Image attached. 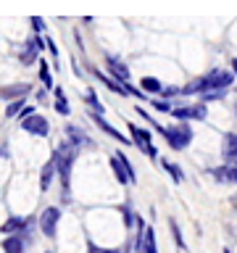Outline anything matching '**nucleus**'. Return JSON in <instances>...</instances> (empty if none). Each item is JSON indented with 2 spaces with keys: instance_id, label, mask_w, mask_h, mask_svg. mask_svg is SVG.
Segmentation results:
<instances>
[{
  "instance_id": "nucleus-1",
  "label": "nucleus",
  "mask_w": 237,
  "mask_h": 253,
  "mask_svg": "<svg viewBox=\"0 0 237 253\" xmlns=\"http://www.w3.org/2000/svg\"><path fill=\"white\" fill-rule=\"evenodd\" d=\"M77 145L71 140H63L53 153V161H55V169H58V177H61V198L63 203L71 201V166L77 161Z\"/></svg>"
},
{
  "instance_id": "nucleus-2",
  "label": "nucleus",
  "mask_w": 237,
  "mask_h": 253,
  "mask_svg": "<svg viewBox=\"0 0 237 253\" xmlns=\"http://www.w3.org/2000/svg\"><path fill=\"white\" fill-rule=\"evenodd\" d=\"M163 140L169 142V148L174 150H185L190 142H193V126H190V122H179V124H171V126H163Z\"/></svg>"
},
{
  "instance_id": "nucleus-3",
  "label": "nucleus",
  "mask_w": 237,
  "mask_h": 253,
  "mask_svg": "<svg viewBox=\"0 0 237 253\" xmlns=\"http://www.w3.org/2000/svg\"><path fill=\"white\" fill-rule=\"evenodd\" d=\"M42 50H47V37L35 35L32 40H27V42H24V47L19 50V61L24 63V66H32V63L40 58V53H42Z\"/></svg>"
},
{
  "instance_id": "nucleus-4",
  "label": "nucleus",
  "mask_w": 237,
  "mask_h": 253,
  "mask_svg": "<svg viewBox=\"0 0 237 253\" xmlns=\"http://www.w3.org/2000/svg\"><path fill=\"white\" fill-rule=\"evenodd\" d=\"M129 134H132V142H134V145H137L145 156L158 158V150H156V145H153V132H148L145 126L129 124Z\"/></svg>"
},
{
  "instance_id": "nucleus-5",
  "label": "nucleus",
  "mask_w": 237,
  "mask_h": 253,
  "mask_svg": "<svg viewBox=\"0 0 237 253\" xmlns=\"http://www.w3.org/2000/svg\"><path fill=\"white\" fill-rule=\"evenodd\" d=\"M21 132H29V134H35V137H47L50 122H47L42 114H32L27 119H21Z\"/></svg>"
},
{
  "instance_id": "nucleus-6",
  "label": "nucleus",
  "mask_w": 237,
  "mask_h": 253,
  "mask_svg": "<svg viewBox=\"0 0 237 253\" xmlns=\"http://www.w3.org/2000/svg\"><path fill=\"white\" fill-rule=\"evenodd\" d=\"M171 116L177 119V122H203V119L208 116V111H205L203 103L200 106H177L171 111Z\"/></svg>"
},
{
  "instance_id": "nucleus-7",
  "label": "nucleus",
  "mask_w": 237,
  "mask_h": 253,
  "mask_svg": "<svg viewBox=\"0 0 237 253\" xmlns=\"http://www.w3.org/2000/svg\"><path fill=\"white\" fill-rule=\"evenodd\" d=\"M61 221V211L55 209V206H47V209H42V213H40V229H42L45 237H55V227H58Z\"/></svg>"
},
{
  "instance_id": "nucleus-8",
  "label": "nucleus",
  "mask_w": 237,
  "mask_h": 253,
  "mask_svg": "<svg viewBox=\"0 0 237 253\" xmlns=\"http://www.w3.org/2000/svg\"><path fill=\"white\" fill-rule=\"evenodd\" d=\"M205 77H208V82H211V90H229L237 79L232 71H227V69H211Z\"/></svg>"
},
{
  "instance_id": "nucleus-9",
  "label": "nucleus",
  "mask_w": 237,
  "mask_h": 253,
  "mask_svg": "<svg viewBox=\"0 0 237 253\" xmlns=\"http://www.w3.org/2000/svg\"><path fill=\"white\" fill-rule=\"evenodd\" d=\"M221 156H224L227 164H237V129L224 134V140H221Z\"/></svg>"
},
{
  "instance_id": "nucleus-10",
  "label": "nucleus",
  "mask_w": 237,
  "mask_h": 253,
  "mask_svg": "<svg viewBox=\"0 0 237 253\" xmlns=\"http://www.w3.org/2000/svg\"><path fill=\"white\" fill-rule=\"evenodd\" d=\"M208 174H211L216 182H229V185H237V164L216 166V169H208Z\"/></svg>"
},
{
  "instance_id": "nucleus-11",
  "label": "nucleus",
  "mask_w": 237,
  "mask_h": 253,
  "mask_svg": "<svg viewBox=\"0 0 237 253\" xmlns=\"http://www.w3.org/2000/svg\"><path fill=\"white\" fill-rule=\"evenodd\" d=\"M106 63L111 66V74H114L116 82H129V69H126V63L121 58H116V55H106Z\"/></svg>"
},
{
  "instance_id": "nucleus-12",
  "label": "nucleus",
  "mask_w": 237,
  "mask_h": 253,
  "mask_svg": "<svg viewBox=\"0 0 237 253\" xmlns=\"http://www.w3.org/2000/svg\"><path fill=\"white\" fill-rule=\"evenodd\" d=\"M90 119H92V122L98 124V126H100V129L106 132V134H111V137H114L116 142H121V145H129V140H126L124 134L116 129V126H111V124L106 122V119H103V114H92V111H90Z\"/></svg>"
},
{
  "instance_id": "nucleus-13",
  "label": "nucleus",
  "mask_w": 237,
  "mask_h": 253,
  "mask_svg": "<svg viewBox=\"0 0 237 253\" xmlns=\"http://www.w3.org/2000/svg\"><path fill=\"white\" fill-rule=\"evenodd\" d=\"M32 87L29 84H8V87H0V100H19V98H27Z\"/></svg>"
},
{
  "instance_id": "nucleus-14",
  "label": "nucleus",
  "mask_w": 237,
  "mask_h": 253,
  "mask_svg": "<svg viewBox=\"0 0 237 253\" xmlns=\"http://www.w3.org/2000/svg\"><path fill=\"white\" fill-rule=\"evenodd\" d=\"M29 224H32V221L27 216H11L3 224V232H8V235H27Z\"/></svg>"
},
{
  "instance_id": "nucleus-15",
  "label": "nucleus",
  "mask_w": 237,
  "mask_h": 253,
  "mask_svg": "<svg viewBox=\"0 0 237 253\" xmlns=\"http://www.w3.org/2000/svg\"><path fill=\"white\" fill-rule=\"evenodd\" d=\"M27 243H29L27 235H8L3 240V251L5 253H24L27 251Z\"/></svg>"
},
{
  "instance_id": "nucleus-16",
  "label": "nucleus",
  "mask_w": 237,
  "mask_h": 253,
  "mask_svg": "<svg viewBox=\"0 0 237 253\" xmlns=\"http://www.w3.org/2000/svg\"><path fill=\"white\" fill-rule=\"evenodd\" d=\"M66 140H71V142H74L77 148H82V145H92V140L87 137V134H84L82 129H79L77 124H71V126H66Z\"/></svg>"
},
{
  "instance_id": "nucleus-17",
  "label": "nucleus",
  "mask_w": 237,
  "mask_h": 253,
  "mask_svg": "<svg viewBox=\"0 0 237 253\" xmlns=\"http://www.w3.org/2000/svg\"><path fill=\"white\" fill-rule=\"evenodd\" d=\"M111 169H114V174H116V179L121 182V185H132V179H129V171H126V166L116 158V153L111 156Z\"/></svg>"
},
{
  "instance_id": "nucleus-18",
  "label": "nucleus",
  "mask_w": 237,
  "mask_h": 253,
  "mask_svg": "<svg viewBox=\"0 0 237 253\" xmlns=\"http://www.w3.org/2000/svg\"><path fill=\"white\" fill-rule=\"evenodd\" d=\"M53 174H58V169H55V161L50 158L45 166H42V171H40V187H42V193L47 187H50V179H53Z\"/></svg>"
},
{
  "instance_id": "nucleus-19",
  "label": "nucleus",
  "mask_w": 237,
  "mask_h": 253,
  "mask_svg": "<svg viewBox=\"0 0 237 253\" xmlns=\"http://www.w3.org/2000/svg\"><path fill=\"white\" fill-rule=\"evenodd\" d=\"M140 87H142V90H145L148 95L163 92V84H161V79H156V77H142V79H140Z\"/></svg>"
},
{
  "instance_id": "nucleus-20",
  "label": "nucleus",
  "mask_w": 237,
  "mask_h": 253,
  "mask_svg": "<svg viewBox=\"0 0 237 253\" xmlns=\"http://www.w3.org/2000/svg\"><path fill=\"white\" fill-rule=\"evenodd\" d=\"M161 166L171 174V179H174V182H185V174H182V166H179V164L169 161V158H161Z\"/></svg>"
},
{
  "instance_id": "nucleus-21",
  "label": "nucleus",
  "mask_w": 237,
  "mask_h": 253,
  "mask_svg": "<svg viewBox=\"0 0 237 253\" xmlns=\"http://www.w3.org/2000/svg\"><path fill=\"white\" fill-rule=\"evenodd\" d=\"M140 253H158V248H156V235H153V229H150V227H145V240H142Z\"/></svg>"
},
{
  "instance_id": "nucleus-22",
  "label": "nucleus",
  "mask_w": 237,
  "mask_h": 253,
  "mask_svg": "<svg viewBox=\"0 0 237 253\" xmlns=\"http://www.w3.org/2000/svg\"><path fill=\"white\" fill-rule=\"evenodd\" d=\"M84 103H87V106H92V114H103V111H106V108L100 106L98 95H95L92 90H84Z\"/></svg>"
},
{
  "instance_id": "nucleus-23",
  "label": "nucleus",
  "mask_w": 237,
  "mask_h": 253,
  "mask_svg": "<svg viewBox=\"0 0 237 253\" xmlns=\"http://www.w3.org/2000/svg\"><path fill=\"white\" fill-rule=\"evenodd\" d=\"M24 108H27V106H24V98H19V100H11V103H8V111H5V116L8 119H13V116H21V111Z\"/></svg>"
},
{
  "instance_id": "nucleus-24",
  "label": "nucleus",
  "mask_w": 237,
  "mask_h": 253,
  "mask_svg": "<svg viewBox=\"0 0 237 253\" xmlns=\"http://www.w3.org/2000/svg\"><path fill=\"white\" fill-rule=\"evenodd\" d=\"M40 79H42V84L47 90H53V77H50V66H47L45 61H40Z\"/></svg>"
},
{
  "instance_id": "nucleus-25",
  "label": "nucleus",
  "mask_w": 237,
  "mask_h": 253,
  "mask_svg": "<svg viewBox=\"0 0 237 253\" xmlns=\"http://www.w3.org/2000/svg\"><path fill=\"white\" fill-rule=\"evenodd\" d=\"M150 106H153L156 111H161V114H171V111H174L171 100H166V98H156V100H150Z\"/></svg>"
},
{
  "instance_id": "nucleus-26",
  "label": "nucleus",
  "mask_w": 237,
  "mask_h": 253,
  "mask_svg": "<svg viewBox=\"0 0 237 253\" xmlns=\"http://www.w3.org/2000/svg\"><path fill=\"white\" fill-rule=\"evenodd\" d=\"M116 158L126 166V171H129V179H132V185H134V182H137V177H134V166H132V161L126 158V153H121V150H116Z\"/></svg>"
},
{
  "instance_id": "nucleus-27",
  "label": "nucleus",
  "mask_w": 237,
  "mask_h": 253,
  "mask_svg": "<svg viewBox=\"0 0 237 253\" xmlns=\"http://www.w3.org/2000/svg\"><path fill=\"white\" fill-rule=\"evenodd\" d=\"M55 111H58L61 116H69V114H71V108H69V100H66V95H61V98H55Z\"/></svg>"
},
{
  "instance_id": "nucleus-28",
  "label": "nucleus",
  "mask_w": 237,
  "mask_h": 253,
  "mask_svg": "<svg viewBox=\"0 0 237 253\" xmlns=\"http://www.w3.org/2000/svg\"><path fill=\"white\" fill-rule=\"evenodd\" d=\"M177 95H182V87H177V84H169V87H163L161 98H166V100H171V98H177Z\"/></svg>"
},
{
  "instance_id": "nucleus-29",
  "label": "nucleus",
  "mask_w": 237,
  "mask_h": 253,
  "mask_svg": "<svg viewBox=\"0 0 237 253\" xmlns=\"http://www.w3.org/2000/svg\"><path fill=\"white\" fill-rule=\"evenodd\" d=\"M121 213H124V224H126V229H129V227L134 224V213H132V209H129V206H124V209H121Z\"/></svg>"
},
{
  "instance_id": "nucleus-30",
  "label": "nucleus",
  "mask_w": 237,
  "mask_h": 253,
  "mask_svg": "<svg viewBox=\"0 0 237 253\" xmlns=\"http://www.w3.org/2000/svg\"><path fill=\"white\" fill-rule=\"evenodd\" d=\"M32 29H35V32H37V35H40V32H42V29H45V21H42V19H40V16H32Z\"/></svg>"
},
{
  "instance_id": "nucleus-31",
  "label": "nucleus",
  "mask_w": 237,
  "mask_h": 253,
  "mask_svg": "<svg viewBox=\"0 0 237 253\" xmlns=\"http://www.w3.org/2000/svg\"><path fill=\"white\" fill-rule=\"evenodd\" d=\"M87 245H90V253H118V251H114V248H98V245H95L92 240L87 243Z\"/></svg>"
},
{
  "instance_id": "nucleus-32",
  "label": "nucleus",
  "mask_w": 237,
  "mask_h": 253,
  "mask_svg": "<svg viewBox=\"0 0 237 253\" xmlns=\"http://www.w3.org/2000/svg\"><path fill=\"white\" fill-rule=\"evenodd\" d=\"M47 53H50L53 58H58V47H55V42H53L50 37H47Z\"/></svg>"
},
{
  "instance_id": "nucleus-33",
  "label": "nucleus",
  "mask_w": 237,
  "mask_h": 253,
  "mask_svg": "<svg viewBox=\"0 0 237 253\" xmlns=\"http://www.w3.org/2000/svg\"><path fill=\"white\" fill-rule=\"evenodd\" d=\"M134 111H137V114H140L142 119H145V122H148V124H153V126H156V122H153V119H150V114H148V111H145V108H134Z\"/></svg>"
},
{
  "instance_id": "nucleus-34",
  "label": "nucleus",
  "mask_w": 237,
  "mask_h": 253,
  "mask_svg": "<svg viewBox=\"0 0 237 253\" xmlns=\"http://www.w3.org/2000/svg\"><path fill=\"white\" fill-rule=\"evenodd\" d=\"M32 114H35V108H32V106H27V108L21 111V116H19V119H27V116H32Z\"/></svg>"
},
{
  "instance_id": "nucleus-35",
  "label": "nucleus",
  "mask_w": 237,
  "mask_h": 253,
  "mask_svg": "<svg viewBox=\"0 0 237 253\" xmlns=\"http://www.w3.org/2000/svg\"><path fill=\"white\" fill-rule=\"evenodd\" d=\"M232 74L237 77V58H232Z\"/></svg>"
},
{
  "instance_id": "nucleus-36",
  "label": "nucleus",
  "mask_w": 237,
  "mask_h": 253,
  "mask_svg": "<svg viewBox=\"0 0 237 253\" xmlns=\"http://www.w3.org/2000/svg\"><path fill=\"white\" fill-rule=\"evenodd\" d=\"M232 111H235V119H237V100L232 103Z\"/></svg>"
},
{
  "instance_id": "nucleus-37",
  "label": "nucleus",
  "mask_w": 237,
  "mask_h": 253,
  "mask_svg": "<svg viewBox=\"0 0 237 253\" xmlns=\"http://www.w3.org/2000/svg\"><path fill=\"white\" fill-rule=\"evenodd\" d=\"M235 92H237V87H235Z\"/></svg>"
},
{
  "instance_id": "nucleus-38",
  "label": "nucleus",
  "mask_w": 237,
  "mask_h": 253,
  "mask_svg": "<svg viewBox=\"0 0 237 253\" xmlns=\"http://www.w3.org/2000/svg\"><path fill=\"white\" fill-rule=\"evenodd\" d=\"M47 253H53V251H47Z\"/></svg>"
}]
</instances>
